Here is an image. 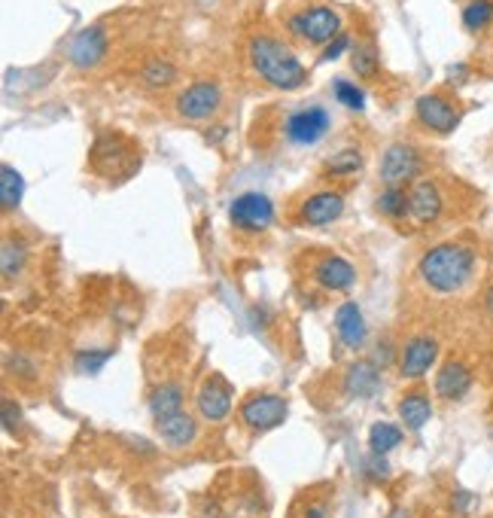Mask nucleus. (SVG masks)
I'll use <instances>...</instances> for the list:
<instances>
[{
    "mask_svg": "<svg viewBox=\"0 0 493 518\" xmlns=\"http://www.w3.org/2000/svg\"><path fill=\"white\" fill-rule=\"evenodd\" d=\"M314 278H317V284L326 287V290H351L356 284L353 266L347 259H341V257H326L314 269Z\"/></svg>",
    "mask_w": 493,
    "mask_h": 518,
    "instance_id": "obj_18",
    "label": "nucleus"
},
{
    "mask_svg": "<svg viewBox=\"0 0 493 518\" xmlns=\"http://www.w3.org/2000/svg\"><path fill=\"white\" fill-rule=\"evenodd\" d=\"M460 19H463L466 31H472V34L484 31L493 22V0H469V4L463 6Z\"/></svg>",
    "mask_w": 493,
    "mask_h": 518,
    "instance_id": "obj_28",
    "label": "nucleus"
},
{
    "mask_svg": "<svg viewBox=\"0 0 493 518\" xmlns=\"http://www.w3.org/2000/svg\"><path fill=\"white\" fill-rule=\"evenodd\" d=\"M472 387V372L463 360H447L435 375V394L442 399H463Z\"/></svg>",
    "mask_w": 493,
    "mask_h": 518,
    "instance_id": "obj_15",
    "label": "nucleus"
},
{
    "mask_svg": "<svg viewBox=\"0 0 493 518\" xmlns=\"http://www.w3.org/2000/svg\"><path fill=\"white\" fill-rule=\"evenodd\" d=\"M107 56V31L98 28V25H91V28L79 31L77 40L70 43V61L77 65L79 70H89L100 65Z\"/></svg>",
    "mask_w": 493,
    "mask_h": 518,
    "instance_id": "obj_12",
    "label": "nucleus"
},
{
    "mask_svg": "<svg viewBox=\"0 0 493 518\" xmlns=\"http://www.w3.org/2000/svg\"><path fill=\"white\" fill-rule=\"evenodd\" d=\"M341 214H344V196L341 193H317L301 205V223H308V226L335 223Z\"/></svg>",
    "mask_w": 493,
    "mask_h": 518,
    "instance_id": "obj_16",
    "label": "nucleus"
},
{
    "mask_svg": "<svg viewBox=\"0 0 493 518\" xmlns=\"http://www.w3.org/2000/svg\"><path fill=\"white\" fill-rule=\"evenodd\" d=\"M351 61H353V74L362 77V79H372L378 77V68H381V58H378V49H374L372 40H356V47L351 52Z\"/></svg>",
    "mask_w": 493,
    "mask_h": 518,
    "instance_id": "obj_25",
    "label": "nucleus"
},
{
    "mask_svg": "<svg viewBox=\"0 0 493 518\" xmlns=\"http://www.w3.org/2000/svg\"><path fill=\"white\" fill-rule=\"evenodd\" d=\"M91 171L104 180H125L131 177L141 165V150L128 141V134L119 132H100L95 138V147L89 153Z\"/></svg>",
    "mask_w": 493,
    "mask_h": 518,
    "instance_id": "obj_3",
    "label": "nucleus"
},
{
    "mask_svg": "<svg viewBox=\"0 0 493 518\" xmlns=\"http://www.w3.org/2000/svg\"><path fill=\"white\" fill-rule=\"evenodd\" d=\"M305 518H326V503H308Z\"/></svg>",
    "mask_w": 493,
    "mask_h": 518,
    "instance_id": "obj_35",
    "label": "nucleus"
},
{
    "mask_svg": "<svg viewBox=\"0 0 493 518\" xmlns=\"http://www.w3.org/2000/svg\"><path fill=\"white\" fill-rule=\"evenodd\" d=\"M195 406L201 418H207V421H223V418L232 412V390L219 378H207L198 390Z\"/></svg>",
    "mask_w": 493,
    "mask_h": 518,
    "instance_id": "obj_14",
    "label": "nucleus"
},
{
    "mask_svg": "<svg viewBox=\"0 0 493 518\" xmlns=\"http://www.w3.org/2000/svg\"><path fill=\"white\" fill-rule=\"evenodd\" d=\"M329 129H332V113H329L323 104H305L283 116L280 138L287 141L289 147L310 150L326 138Z\"/></svg>",
    "mask_w": 493,
    "mask_h": 518,
    "instance_id": "obj_4",
    "label": "nucleus"
},
{
    "mask_svg": "<svg viewBox=\"0 0 493 518\" xmlns=\"http://www.w3.org/2000/svg\"><path fill=\"white\" fill-rule=\"evenodd\" d=\"M442 214H445V196L442 189H438V184L435 180H417V184L408 189V217L429 226Z\"/></svg>",
    "mask_w": 493,
    "mask_h": 518,
    "instance_id": "obj_11",
    "label": "nucleus"
},
{
    "mask_svg": "<svg viewBox=\"0 0 493 518\" xmlns=\"http://www.w3.org/2000/svg\"><path fill=\"white\" fill-rule=\"evenodd\" d=\"M246 58H250V68L259 74V79L274 89H283V92L299 89L308 77L296 52L283 40L271 37V34H256L250 47H246Z\"/></svg>",
    "mask_w": 493,
    "mask_h": 518,
    "instance_id": "obj_2",
    "label": "nucleus"
},
{
    "mask_svg": "<svg viewBox=\"0 0 493 518\" xmlns=\"http://www.w3.org/2000/svg\"><path fill=\"white\" fill-rule=\"evenodd\" d=\"M435 357H438V342L429 339V335H414V339L405 344V351H402L399 369L405 378H420L429 372Z\"/></svg>",
    "mask_w": 493,
    "mask_h": 518,
    "instance_id": "obj_13",
    "label": "nucleus"
},
{
    "mask_svg": "<svg viewBox=\"0 0 493 518\" xmlns=\"http://www.w3.org/2000/svg\"><path fill=\"white\" fill-rule=\"evenodd\" d=\"M347 47H351V37H347V34H338V37H335L332 43H326L323 56H320V65H326V61H335Z\"/></svg>",
    "mask_w": 493,
    "mask_h": 518,
    "instance_id": "obj_33",
    "label": "nucleus"
},
{
    "mask_svg": "<svg viewBox=\"0 0 493 518\" xmlns=\"http://www.w3.org/2000/svg\"><path fill=\"white\" fill-rule=\"evenodd\" d=\"M292 31L299 34L301 40L314 43V47H326V43H332L338 34H341V16H338L332 6H308V10H301L299 16H292Z\"/></svg>",
    "mask_w": 493,
    "mask_h": 518,
    "instance_id": "obj_6",
    "label": "nucleus"
},
{
    "mask_svg": "<svg viewBox=\"0 0 493 518\" xmlns=\"http://www.w3.org/2000/svg\"><path fill=\"white\" fill-rule=\"evenodd\" d=\"M402 442V430L396 424H372V430H369V449L374 458H383V454H390L396 445Z\"/></svg>",
    "mask_w": 493,
    "mask_h": 518,
    "instance_id": "obj_27",
    "label": "nucleus"
},
{
    "mask_svg": "<svg viewBox=\"0 0 493 518\" xmlns=\"http://www.w3.org/2000/svg\"><path fill=\"white\" fill-rule=\"evenodd\" d=\"M22 196H25V177L18 174L13 165H4L0 168V205L4 211H16L22 205Z\"/></svg>",
    "mask_w": 493,
    "mask_h": 518,
    "instance_id": "obj_23",
    "label": "nucleus"
},
{
    "mask_svg": "<svg viewBox=\"0 0 493 518\" xmlns=\"http://www.w3.org/2000/svg\"><path fill=\"white\" fill-rule=\"evenodd\" d=\"M378 387H381V375H378V369H374V363H353L351 369H347V375H344V390L351 394L353 399H369L378 394Z\"/></svg>",
    "mask_w": 493,
    "mask_h": 518,
    "instance_id": "obj_19",
    "label": "nucleus"
},
{
    "mask_svg": "<svg viewBox=\"0 0 493 518\" xmlns=\"http://www.w3.org/2000/svg\"><path fill=\"white\" fill-rule=\"evenodd\" d=\"M150 412L155 421H164V418L171 415H180L183 412V390L180 385H173V381H164L150 394Z\"/></svg>",
    "mask_w": 493,
    "mask_h": 518,
    "instance_id": "obj_21",
    "label": "nucleus"
},
{
    "mask_svg": "<svg viewBox=\"0 0 493 518\" xmlns=\"http://www.w3.org/2000/svg\"><path fill=\"white\" fill-rule=\"evenodd\" d=\"M107 360H110V351H79L77 372H82V375H95V372L104 369Z\"/></svg>",
    "mask_w": 493,
    "mask_h": 518,
    "instance_id": "obj_32",
    "label": "nucleus"
},
{
    "mask_svg": "<svg viewBox=\"0 0 493 518\" xmlns=\"http://www.w3.org/2000/svg\"><path fill=\"white\" fill-rule=\"evenodd\" d=\"M332 92L338 98V104H344L347 111H353V113H362L365 111V95H362V89L351 83V79H335L332 83Z\"/></svg>",
    "mask_w": 493,
    "mask_h": 518,
    "instance_id": "obj_30",
    "label": "nucleus"
},
{
    "mask_svg": "<svg viewBox=\"0 0 493 518\" xmlns=\"http://www.w3.org/2000/svg\"><path fill=\"white\" fill-rule=\"evenodd\" d=\"M18 421H22V412H18V403H13V399H4V427L9 433H16Z\"/></svg>",
    "mask_w": 493,
    "mask_h": 518,
    "instance_id": "obj_34",
    "label": "nucleus"
},
{
    "mask_svg": "<svg viewBox=\"0 0 493 518\" xmlns=\"http://www.w3.org/2000/svg\"><path fill=\"white\" fill-rule=\"evenodd\" d=\"M429 415H433V406H429V399H426L424 394H408V396H402L399 418H402V424H405L408 430H420V427L429 421Z\"/></svg>",
    "mask_w": 493,
    "mask_h": 518,
    "instance_id": "obj_22",
    "label": "nucleus"
},
{
    "mask_svg": "<svg viewBox=\"0 0 493 518\" xmlns=\"http://www.w3.org/2000/svg\"><path fill=\"white\" fill-rule=\"evenodd\" d=\"M362 168V153L347 147V150H338L335 156H329L323 162V174L326 177H351L356 171Z\"/></svg>",
    "mask_w": 493,
    "mask_h": 518,
    "instance_id": "obj_26",
    "label": "nucleus"
},
{
    "mask_svg": "<svg viewBox=\"0 0 493 518\" xmlns=\"http://www.w3.org/2000/svg\"><path fill=\"white\" fill-rule=\"evenodd\" d=\"M241 418L250 430H274L278 424L287 421V403L274 394H259V396H250L246 403L241 406Z\"/></svg>",
    "mask_w": 493,
    "mask_h": 518,
    "instance_id": "obj_10",
    "label": "nucleus"
},
{
    "mask_svg": "<svg viewBox=\"0 0 493 518\" xmlns=\"http://www.w3.org/2000/svg\"><path fill=\"white\" fill-rule=\"evenodd\" d=\"M414 113H417V122L433 134H451L456 125H460V111L454 107V101H447V98L438 92L420 95L414 104Z\"/></svg>",
    "mask_w": 493,
    "mask_h": 518,
    "instance_id": "obj_9",
    "label": "nucleus"
},
{
    "mask_svg": "<svg viewBox=\"0 0 493 518\" xmlns=\"http://www.w3.org/2000/svg\"><path fill=\"white\" fill-rule=\"evenodd\" d=\"M475 269H478V253L460 241L435 244V248H429L417 262L420 280H424L433 293H442V296L460 293L466 284H472Z\"/></svg>",
    "mask_w": 493,
    "mask_h": 518,
    "instance_id": "obj_1",
    "label": "nucleus"
},
{
    "mask_svg": "<svg viewBox=\"0 0 493 518\" xmlns=\"http://www.w3.org/2000/svg\"><path fill=\"white\" fill-rule=\"evenodd\" d=\"M159 433H162L164 442L173 445V449H186V445L195 442L198 424L192 415L180 412V415H171V418H164V421H159Z\"/></svg>",
    "mask_w": 493,
    "mask_h": 518,
    "instance_id": "obj_20",
    "label": "nucleus"
},
{
    "mask_svg": "<svg viewBox=\"0 0 493 518\" xmlns=\"http://www.w3.org/2000/svg\"><path fill=\"white\" fill-rule=\"evenodd\" d=\"M378 214H383L387 220H405L408 217V193L402 186H387L381 189V196L374 198Z\"/></svg>",
    "mask_w": 493,
    "mask_h": 518,
    "instance_id": "obj_24",
    "label": "nucleus"
},
{
    "mask_svg": "<svg viewBox=\"0 0 493 518\" xmlns=\"http://www.w3.org/2000/svg\"><path fill=\"white\" fill-rule=\"evenodd\" d=\"M228 220L244 232H265L274 223V202L265 193H244L228 207Z\"/></svg>",
    "mask_w": 493,
    "mask_h": 518,
    "instance_id": "obj_8",
    "label": "nucleus"
},
{
    "mask_svg": "<svg viewBox=\"0 0 493 518\" xmlns=\"http://www.w3.org/2000/svg\"><path fill=\"white\" fill-rule=\"evenodd\" d=\"M173 79H177V70L168 61H150V65L143 68V83L150 89H164L171 86Z\"/></svg>",
    "mask_w": 493,
    "mask_h": 518,
    "instance_id": "obj_31",
    "label": "nucleus"
},
{
    "mask_svg": "<svg viewBox=\"0 0 493 518\" xmlns=\"http://www.w3.org/2000/svg\"><path fill=\"white\" fill-rule=\"evenodd\" d=\"M424 171V153L414 143H390L381 156V180L387 186L411 184Z\"/></svg>",
    "mask_w": 493,
    "mask_h": 518,
    "instance_id": "obj_7",
    "label": "nucleus"
},
{
    "mask_svg": "<svg viewBox=\"0 0 493 518\" xmlns=\"http://www.w3.org/2000/svg\"><path fill=\"white\" fill-rule=\"evenodd\" d=\"M25 259H27V248H25V241H18V238H6L4 241V278L6 280H13L18 271H22L25 266Z\"/></svg>",
    "mask_w": 493,
    "mask_h": 518,
    "instance_id": "obj_29",
    "label": "nucleus"
},
{
    "mask_svg": "<svg viewBox=\"0 0 493 518\" xmlns=\"http://www.w3.org/2000/svg\"><path fill=\"white\" fill-rule=\"evenodd\" d=\"M335 330H338V339H341L344 348H351V351L362 348V342H365V317L360 312V305H356V302L338 305Z\"/></svg>",
    "mask_w": 493,
    "mask_h": 518,
    "instance_id": "obj_17",
    "label": "nucleus"
},
{
    "mask_svg": "<svg viewBox=\"0 0 493 518\" xmlns=\"http://www.w3.org/2000/svg\"><path fill=\"white\" fill-rule=\"evenodd\" d=\"M484 308H488V314H490V321H493V284L488 290V296H484Z\"/></svg>",
    "mask_w": 493,
    "mask_h": 518,
    "instance_id": "obj_36",
    "label": "nucleus"
},
{
    "mask_svg": "<svg viewBox=\"0 0 493 518\" xmlns=\"http://www.w3.org/2000/svg\"><path fill=\"white\" fill-rule=\"evenodd\" d=\"M173 107H177V113L189 122L214 120L219 107H223V89H219V83H214V79H198V83L183 89Z\"/></svg>",
    "mask_w": 493,
    "mask_h": 518,
    "instance_id": "obj_5",
    "label": "nucleus"
}]
</instances>
